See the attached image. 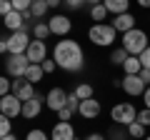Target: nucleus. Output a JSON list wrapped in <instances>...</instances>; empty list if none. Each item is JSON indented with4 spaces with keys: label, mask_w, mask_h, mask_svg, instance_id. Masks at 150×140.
<instances>
[{
    "label": "nucleus",
    "mask_w": 150,
    "mask_h": 140,
    "mask_svg": "<svg viewBox=\"0 0 150 140\" xmlns=\"http://www.w3.org/2000/svg\"><path fill=\"white\" fill-rule=\"evenodd\" d=\"M10 93H13V80L10 78H0V98L10 95Z\"/></svg>",
    "instance_id": "28"
},
{
    "label": "nucleus",
    "mask_w": 150,
    "mask_h": 140,
    "mask_svg": "<svg viewBox=\"0 0 150 140\" xmlns=\"http://www.w3.org/2000/svg\"><path fill=\"white\" fill-rule=\"evenodd\" d=\"M148 20H150V18H148Z\"/></svg>",
    "instance_id": "46"
},
{
    "label": "nucleus",
    "mask_w": 150,
    "mask_h": 140,
    "mask_svg": "<svg viewBox=\"0 0 150 140\" xmlns=\"http://www.w3.org/2000/svg\"><path fill=\"white\" fill-rule=\"evenodd\" d=\"M138 5H140V8H148V10H150V0H138Z\"/></svg>",
    "instance_id": "42"
},
{
    "label": "nucleus",
    "mask_w": 150,
    "mask_h": 140,
    "mask_svg": "<svg viewBox=\"0 0 150 140\" xmlns=\"http://www.w3.org/2000/svg\"><path fill=\"white\" fill-rule=\"evenodd\" d=\"M128 58H130V53L123 48V45L115 48V50L110 53V63H112V65H125V60H128Z\"/></svg>",
    "instance_id": "21"
},
{
    "label": "nucleus",
    "mask_w": 150,
    "mask_h": 140,
    "mask_svg": "<svg viewBox=\"0 0 150 140\" xmlns=\"http://www.w3.org/2000/svg\"><path fill=\"white\" fill-rule=\"evenodd\" d=\"M68 108L73 110V113H78V110H80V98L75 95V93H68Z\"/></svg>",
    "instance_id": "30"
},
{
    "label": "nucleus",
    "mask_w": 150,
    "mask_h": 140,
    "mask_svg": "<svg viewBox=\"0 0 150 140\" xmlns=\"http://www.w3.org/2000/svg\"><path fill=\"white\" fill-rule=\"evenodd\" d=\"M25 140H50V138L43 133V130H30V133L25 135Z\"/></svg>",
    "instance_id": "32"
},
{
    "label": "nucleus",
    "mask_w": 150,
    "mask_h": 140,
    "mask_svg": "<svg viewBox=\"0 0 150 140\" xmlns=\"http://www.w3.org/2000/svg\"><path fill=\"white\" fill-rule=\"evenodd\" d=\"M43 105H45V95H40V93H38L33 100L23 103V118H28V120L38 118V115H40V110H43Z\"/></svg>",
    "instance_id": "11"
},
{
    "label": "nucleus",
    "mask_w": 150,
    "mask_h": 140,
    "mask_svg": "<svg viewBox=\"0 0 150 140\" xmlns=\"http://www.w3.org/2000/svg\"><path fill=\"white\" fill-rule=\"evenodd\" d=\"M0 140H18V138H15V133H10V135H3Z\"/></svg>",
    "instance_id": "44"
},
{
    "label": "nucleus",
    "mask_w": 150,
    "mask_h": 140,
    "mask_svg": "<svg viewBox=\"0 0 150 140\" xmlns=\"http://www.w3.org/2000/svg\"><path fill=\"white\" fill-rule=\"evenodd\" d=\"M33 3H35V0H13V8L20 10V13H25V10H30V8H33Z\"/></svg>",
    "instance_id": "29"
},
{
    "label": "nucleus",
    "mask_w": 150,
    "mask_h": 140,
    "mask_svg": "<svg viewBox=\"0 0 150 140\" xmlns=\"http://www.w3.org/2000/svg\"><path fill=\"white\" fill-rule=\"evenodd\" d=\"M30 60H28V55L25 53H20V55H8V60H5V73L10 78H25V73H28V68H30Z\"/></svg>",
    "instance_id": "5"
},
{
    "label": "nucleus",
    "mask_w": 150,
    "mask_h": 140,
    "mask_svg": "<svg viewBox=\"0 0 150 140\" xmlns=\"http://www.w3.org/2000/svg\"><path fill=\"white\" fill-rule=\"evenodd\" d=\"M15 95L20 98L23 103H28V100H33V98H35L38 93H35V85H33V83H23V88L15 93Z\"/></svg>",
    "instance_id": "20"
},
{
    "label": "nucleus",
    "mask_w": 150,
    "mask_h": 140,
    "mask_svg": "<svg viewBox=\"0 0 150 140\" xmlns=\"http://www.w3.org/2000/svg\"><path fill=\"white\" fill-rule=\"evenodd\" d=\"M43 75H45V70H43V65H35V63H33L30 68H28V73H25V80H28V83H33V85H35V83H40V80H43Z\"/></svg>",
    "instance_id": "19"
},
{
    "label": "nucleus",
    "mask_w": 150,
    "mask_h": 140,
    "mask_svg": "<svg viewBox=\"0 0 150 140\" xmlns=\"http://www.w3.org/2000/svg\"><path fill=\"white\" fill-rule=\"evenodd\" d=\"M115 28L112 25H105V23H95V25L88 30V38H90L93 45H100V48H108V45L115 43Z\"/></svg>",
    "instance_id": "3"
},
{
    "label": "nucleus",
    "mask_w": 150,
    "mask_h": 140,
    "mask_svg": "<svg viewBox=\"0 0 150 140\" xmlns=\"http://www.w3.org/2000/svg\"><path fill=\"white\" fill-rule=\"evenodd\" d=\"M48 25H50V33H53V35H68L70 33V28H73V23H70V18L68 15H53L48 20Z\"/></svg>",
    "instance_id": "12"
},
{
    "label": "nucleus",
    "mask_w": 150,
    "mask_h": 140,
    "mask_svg": "<svg viewBox=\"0 0 150 140\" xmlns=\"http://www.w3.org/2000/svg\"><path fill=\"white\" fill-rule=\"evenodd\" d=\"M103 5H105L108 13H112V15H123V13H128L130 0H103Z\"/></svg>",
    "instance_id": "17"
},
{
    "label": "nucleus",
    "mask_w": 150,
    "mask_h": 140,
    "mask_svg": "<svg viewBox=\"0 0 150 140\" xmlns=\"http://www.w3.org/2000/svg\"><path fill=\"white\" fill-rule=\"evenodd\" d=\"M30 35L25 30H18V33H10L8 35V48H10V55H20V53H28L30 48Z\"/></svg>",
    "instance_id": "7"
},
{
    "label": "nucleus",
    "mask_w": 150,
    "mask_h": 140,
    "mask_svg": "<svg viewBox=\"0 0 150 140\" xmlns=\"http://www.w3.org/2000/svg\"><path fill=\"white\" fill-rule=\"evenodd\" d=\"M53 60L58 63V68L68 70V73H75V70L83 68V60H85V55H83V48L78 40H58L55 43V50H53Z\"/></svg>",
    "instance_id": "1"
},
{
    "label": "nucleus",
    "mask_w": 150,
    "mask_h": 140,
    "mask_svg": "<svg viewBox=\"0 0 150 140\" xmlns=\"http://www.w3.org/2000/svg\"><path fill=\"white\" fill-rule=\"evenodd\" d=\"M145 140H150V135H148V138H145Z\"/></svg>",
    "instance_id": "45"
},
{
    "label": "nucleus",
    "mask_w": 150,
    "mask_h": 140,
    "mask_svg": "<svg viewBox=\"0 0 150 140\" xmlns=\"http://www.w3.org/2000/svg\"><path fill=\"white\" fill-rule=\"evenodd\" d=\"M10 133H13V123H10V118L0 115V138H3V135H10Z\"/></svg>",
    "instance_id": "27"
},
{
    "label": "nucleus",
    "mask_w": 150,
    "mask_h": 140,
    "mask_svg": "<svg viewBox=\"0 0 150 140\" xmlns=\"http://www.w3.org/2000/svg\"><path fill=\"white\" fill-rule=\"evenodd\" d=\"M123 70H125V75H140V70H143V63H140L138 55H130V58L125 60Z\"/></svg>",
    "instance_id": "18"
},
{
    "label": "nucleus",
    "mask_w": 150,
    "mask_h": 140,
    "mask_svg": "<svg viewBox=\"0 0 150 140\" xmlns=\"http://www.w3.org/2000/svg\"><path fill=\"white\" fill-rule=\"evenodd\" d=\"M128 135H130V138H135V140L145 138V125H140L138 120H135V123H130V125H128Z\"/></svg>",
    "instance_id": "24"
},
{
    "label": "nucleus",
    "mask_w": 150,
    "mask_h": 140,
    "mask_svg": "<svg viewBox=\"0 0 150 140\" xmlns=\"http://www.w3.org/2000/svg\"><path fill=\"white\" fill-rule=\"evenodd\" d=\"M138 58H140V63H143V68H150V45L145 48L143 55H138Z\"/></svg>",
    "instance_id": "35"
},
{
    "label": "nucleus",
    "mask_w": 150,
    "mask_h": 140,
    "mask_svg": "<svg viewBox=\"0 0 150 140\" xmlns=\"http://www.w3.org/2000/svg\"><path fill=\"white\" fill-rule=\"evenodd\" d=\"M110 25L115 28L118 33H123V35H125L128 30H133V28H135V18L130 15V13H123V15H115V20H112Z\"/></svg>",
    "instance_id": "15"
},
{
    "label": "nucleus",
    "mask_w": 150,
    "mask_h": 140,
    "mask_svg": "<svg viewBox=\"0 0 150 140\" xmlns=\"http://www.w3.org/2000/svg\"><path fill=\"white\" fill-rule=\"evenodd\" d=\"M25 55H28V60L35 63V65H40L43 60H48V45H45V40H33Z\"/></svg>",
    "instance_id": "10"
},
{
    "label": "nucleus",
    "mask_w": 150,
    "mask_h": 140,
    "mask_svg": "<svg viewBox=\"0 0 150 140\" xmlns=\"http://www.w3.org/2000/svg\"><path fill=\"white\" fill-rule=\"evenodd\" d=\"M45 105H48L53 113H60L63 108H68V93L63 88H53V90L45 95Z\"/></svg>",
    "instance_id": "8"
},
{
    "label": "nucleus",
    "mask_w": 150,
    "mask_h": 140,
    "mask_svg": "<svg viewBox=\"0 0 150 140\" xmlns=\"http://www.w3.org/2000/svg\"><path fill=\"white\" fill-rule=\"evenodd\" d=\"M100 103L95 100V98H90V100H80V110H78V113L83 115V118L85 120H95L98 115H100Z\"/></svg>",
    "instance_id": "13"
},
{
    "label": "nucleus",
    "mask_w": 150,
    "mask_h": 140,
    "mask_svg": "<svg viewBox=\"0 0 150 140\" xmlns=\"http://www.w3.org/2000/svg\"><path fill=\"white\" fill-rule=\"evenodd\" d=\"M0 113L5 115V118H18V115H23V100L15 93L3 95L0 98Z\"/></svg>",
    "instance_id": "6"
},
{
    "label": "nucleus",
    "mask_w": 150,
    "mask_h": 140,
    "mask_svg": "<svg viewBox=\"0 0 150 140\" xmlns=\"http://www.w3.org/2000/svg\"><path fill=\"white\" fill-rule=\"evenodd\" d=\"M48 3H45V0H35V3H33V8H30V10H33V15H35V18H43L45 15V13H48Z\"/></svg>",
    "instance_id": "26"
},
{
    "label": "nucleus",
    "mask_w": 150,
    "mask_h": 140,
    "mask_svg": "<svg viewBox=\"0 0 150 140\" xmlns=\"http://www.w3.org/2000/svg\"><path fill=\"white\" fill-rule=\"evenodd\" d=\"M85 140H105V138H103V135H98V133H93V135H88Z\"/></svg>",
    "instance_id": "41"
},
{
    "label": "nucleus",
    "mask_w": 150,
    "mask_h": 140,
    "mask_svg": "<svg viewBox=\"0 0 150 140\" xmlns=\"http://www.w3.org/2000/svg\"><path fill=\"white\" fill-rule=\"evenodd\" d=\"M148 45H150L148 35H145V30H140V28H133V30H128L123 35V48L128 50L130 55H143Z\"/></svg>",
    "instance_id": "2"
},
{
    "label": "nucleus",
    "mask_w": 150,
    "mask_h": 140,
    "mask_svg": "<svg viewBox=\"0 0 150 140\" xmlns=\"http://www.w3.org/2000/svg\"><path fill=\"white\" fill-rule=\"evenodd\" d=\"M13 10H15V8H13V0H0V15H3V18L10 15Z\"/></svg>",
    "instance_id": "31"
},
{
    "label": "nucleus",
    "mask_w": 150,
    "mask_h": 140,
    "mask_svg": "<svg viewBox=\"0 0 150 140\" xmlns=\"http://www.w3.org/2000/svg\"><path fill=\"white\" fill-rule=\"evenodd\" d=\"M110 118L115 120V125H125V128H128L130 123L138 120V110H135L133 103H118V105L110 110Z\"/></svg>",
    "instance_id": "4"
},
{
    "label": "nucleus",
    "mask_w": 150,
    "mask_h": 140,
    "mask_svg": "<svg viewBox=\"0 0 150 140\" xmlns=\"http://www.w3.org/2000/svg\"><path fill=\"white\" fill-rule=\"evenodd\" d=\"M73 93H75L78 98H80V100H90V98H95V93H93V88L88 85V83H80V85L75 88Z\"/></svg>",
    "instance_id": "23"
},
{
    "label": "nucleus",
    "mask_w": 150,
    "mask_h": 140,
    "mask_svg": "<svg viewBox=\"0 0 150 140\" xmlns=\"http://www.w3.org/2000/svg\"><path fill=\"white\" fill-rule=\"evenodd\" d=\"M63 3L70 8V10H78V8H83V5H85V0H63Z\"/></svg>",
    "instance_id": "34"
},
{
    "label": "nucleus",
    "mask_w": 150,
    "mask_h": 140,
    "mask_svg": "<svg viewBox=\"0 0 150 140\" xmlns=\"http://www.w3.org/2000/svg\"><path fill=\"white\" fill-rule=\"evenodd\" d=\"M100 3H103V0H85V5H90V8L93 5H100Z\"/></svg>",
    "instance_id": "43"
},
{
    "label": "nucleus",
    "mask_w": 150,
    "mask_h": 140,
    "mask_svg": "<svg viewBox=\"0 0 150 140\" xmlns=\"http://www.w3.org/2000/svg\"><path fill=\"white\" fill-rule=\"evenodd\" d=\"M50 140H75V130H73V125L65 123V120H60V123L53 128V133H50Z\"/></svg>",
    "instance_id": "14"
},
{
    "label": "nucleus",
    "mask_w": 150,
    "mask_h": 140,
    "mask_svg": "<svg viewBox=\"0 0 150 140\" xmlns=\"http://www.w3.org/2000/svg\"><path fill=\"white\" fill-rule=\"evenodd\" d=\"M90 18H93V20H105V18H108V8L103 5V3H100V5H93L90 8Z\"/></svg>",
    "instance_id": "25"
},
{
    "label": "nucleus",
    "mask_w": 150,
    "mask_h": 140,
    "mask_svg": "<svg viewBox=\"0 0 150 140\" xmlns=\"http://www.w3.org/2000/svg\"><path fill=\"white\" fill-rule=\"evenodd\" d=\"M3 23H5V28H8L10 33H18V30L25 28V18H23L20 10H13L10 15H5V18H3Z\"/></svg>",
    "instance_id": "16"
},
{
    "label": "nucleus",
    "mask_w": 150,
    "mask_h": 140,
    "mask_svg": "<svg viewBox=\"0 0 150 140\" xmlns=\"http://www.w3.org/2000/svg\"><path fill=\"white\" fill-rule=\"evenodd\" d=\"M33 35H35V40H48V35H53V33H50V25H48V23H35Z\"/></svg>",
    "instance_id": "22"
},
{
    "label": "nucleus",
    "mask_w": 150,
    "mask_h": 140,
    "mask_svg": "<svg viewBox=\"0 0 150 140\" xmlns=\"http://www.w3.org/2000/svg\"><path fill=\"white\" fill-rule=\"evenodd\" d=\"M143 100H145V108H150V85H148V90L143 93Z\"/></svg>",
    "instance_id": "39"
},
{
    "label": "nucleus",
    "mask_w": 150,
    "mask_h": 140,
    "mask_svg": "<svg viewBox=\"0 0 150 140\" xmlns=\"http://www.w3.org/2000/svg\"><path fill=\"white\" fill-rule=\"evenodd\" d=\"M120 88H123L128 95H133V98L143 95V93L148 90V85L143 83V78H140V75H125V78H123V83H120Z\"/></svg>",
    "instance_id": "9"
},
{
    "label": "nucleus",
    "mask_w": 150,
    "mask_h": 140,
    "mask_svg": "<svg viewBox=\"0 0 150 140\" xmlns=\"http://www.w3.org/2000/svg\"><path fill=\"white\" fill-rule=\"evenodd\" d=\"M50 8H58V5H63V0H45Z\"/></svg>",
    "instance_id": "40"
},
{
    "label": "nucleus",
    "mask_w": 150,
    "mask_h": 140,
    "mask_svg": "<svg viewBox=\"0 0 150 140\" xmlns=\"http://www.w3.org/2000/svg\"><path fill=\"white\" fill-rule=\"evenodd\" d=\"M73 115H75V113H73V110H70V108H63V110H60V113H58V118H60V120H65V123H68V120L73 118Z\"/></svg>",
    "instance_id": "37"
},
{
    "label": "nucleus",
    "mask_w": 150,
    "mask_h": 140,
    "mask_svg": "<svg viewBox=\"0 0 150 140\" xmlns=\"http://www.w3.org/2000/svg\"><path fill=\"white\" fill-rule=\"evenodd\" d=\"M40 65H43L45 75H48V73H53V70H55V65H58V63H55V60H43V63H40Z\"/></svg>",
    "instance_id": "36"
},
{
    "label": "nucleus",
    "mask_w": 150,
    "mask_h": 140,
    "mask_svg": "<svg viewBox=\"0 0 150 140\" xmlns=\"http://www.w3.org/2000/svg\"><path fill=\"white\" fill-rule=\"evenodd\" d=\"M138 123L145 125V128L150 125V108H145V110H140V113H138Z\"/></svg>",
    "instance_id": "33"
},
{
    "label": "nucleus",
    "mask_w": 150,
    "mask_h": 140,
    "mask_svg": "<svg viewBox=\"0 0 150 140\" xmlns=\"http://www.w3.org/2000/svg\"><path fill=\"white\" fill-rule=\"evenodd\" d=\"M140 78H143L145 85H150V68H143V70H140Z\"/></svg>",
    "instance_id": "38"
}]
</instances>
